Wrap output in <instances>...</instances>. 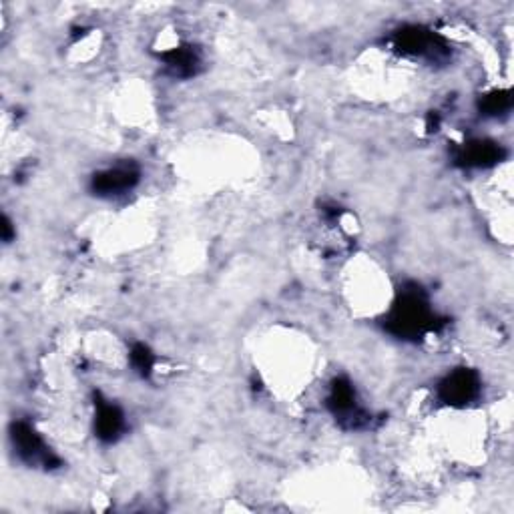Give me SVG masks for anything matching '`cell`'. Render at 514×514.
<instances>
[{
	"instance_id": "12",
	"label": "cell",
	"mask_w": 514,
	"mask_h": 514,
	"mask_svg": "<svg viewBox=\"0 0 514 514\" xmlns=\"http://www.w3.org/2000/svg\"><path fill=\"white\" fill-rule=\"evenodd\" d=\"M0 229H3V239L9 243L13 237H15V229H13V223L11 219L5 215L3 217V225H0Z\"/></svg>"
},
{
	"instance_id": "1",
	"label": "cell",
	"mask_w": 514,
	"mask_h": 514,
	"mask_svg": "<svg viewBox=\"0 0 514 514\" xmlns=\"http://www.w3.org/2000/svg\"><path fill=\"white\" fill-rule=\"evenodd\" d=\"M440 320L436 318L428 296L416 284L404 286L398 298L394 300L390 312L384 318V330L398 340L416 342L426 334L438 328Z\"/></svg>"
},
{
	"instance_id": "9",
	"label": "cell",
	"mask_w": 514,
	"mask_h": 514,
	"mask_svg": "<svg viewBox=\"0 0 514 514\" xmlns=\"http://www.w3.org/2000/svg\"><path fill=\"white\" fill-rule=\"evenodd\" d=\"M169 75L175 79H191L201 71V53L193 45H179L159 55Z\"/></svg>"
},
{
	"instance_id": "3",
	"label": "cell",
	"mask_w": 514,
	"mask_h": 514,
	"mask_svg": "<svg viewBox=\"0 0 514 514\" xmlns=\"http://www.w3.org/2000/svg\"><path fill=\"white\" fill-rule=\"evenodd\" d=\"M326 406L348 430H362L370 424V414L358 404L356 388L348 378H336L330 386Z\"/></svg>"
},
{
	"instance_id": "11",
	"label": "cell",
	"mask_w": 514,
	"mask_h": 514,
	"mask_svg": "<svg viewBox=\"0 0 514 514\" xmlns=\"http://www.w3.org/2000/svg\"><path fill=\"white\" fill-rule=\"evenodd\" d=\"M129 360H131V366L133 370L143 376V378H149L153 368H155V354L151 352L149 346L145 344H135L131 348V354H129Z\"/></svg>"
},
{
	"instance_id": "4",
	"label": "cell",
	"mask_w": 514,
	"mask_h": 514,
	"mask_svg": "<svg viewBox=\"0 0 514 514\" xmlns=\"http://www.w3.org/2000/svg\"><path fill=\"white\" fill-rule=\"evenodd\" d=\"M11 440L17 456L29 466L57 468L61 466L59 456L49 448V444L41 438V434L29 422H13Z\"/></svg>"
},
{
	"instance_id": "2",
	"label": "cell",
	"mask_w": 514,
	"mask_h": 514,
	"mask_svg": "<svg viewBox=\"0 0 514 514\" xmlns=\"http://www.w3.org/2000/svg\"><path fill=\"white\" fill-rule=\"evenodd\" d=\"M394 49L410 59H420L430 65H438L450 59L452 47L434 31L420 25H406L392 37Z\"/></svg>"
},
{
	"instance_id": "8",
	"label": "cell",
	"mask_w": 514,
	"mask_h": 514,
	"mask_svg": "<svg viewBox=\"0 0 514 514\" xmlns=\"http://www.w3.org/2000/svg\"><path fill=\"white\" fill-rule=\"evenodd\" d=\"M125 430V414L123 410L105 400L101 394L95 396V434L101 442H115Z\"/></svg>"
},
{
	"instance_id": "13",
	"label": "cell",
	"mask_w": 514,
	"mask_h": 514,
	"mask_svg": "<svg viewBox=\"0 0 514 514\" xmlns=\"http://www.w3.org/2000/svg\"><path fill=\"white\" fill-rule=\"evenodd\" d=\"M438 125H440L438 113H430V115H428V131H430V133H432V131H438Z\"/></svg>"
},
{
	"instance_id": "5",
	"label": "cell",
	"mask_w": 514,
	"mask_h": 514,
	"mask_svg": "<svg viewBox=\"0 0 514 514\" xmlns=\"http://www.w3.org/2000/svg\"><path fill=\"white\" fill-rule=\"evenodd\" d=\"M482 382L476 370L456 368L438 384V400L450 408H466L478 400Z\"/></svg>"
},
{
	"instance_id": "7",
	"label": "cell",
	"mask_w": 514,
	"mask_h": 514,
	"mask_svg": "<svg viewBox=\"0 0 514 514\" xmlns=\"http://www.w3.org/2000/svg\"><path fill=\"white\" fill-rule=\"evenodd\" d=\"M502 159V145L490 139H470L454 149V163L462 169H488Z\"/></svg>"
},
{
	"instance_id": "6",
	"label": "cell",
	"mask_w": 514,
	"mask_h": 514,
	"mask_svg": "<svg viewBox=\"0 0 514 514\" xmlns=\"http://www.w3.org/2000/svg\"><path fill=\"white\" fill-rule=\"evenodd\" d=\"M141 171L135 163H119L93 175L91 191L99 197H119L137 187Z\"/></svg>"
},
{
	"instance_id": "10",
	"label": "cell",
	"mask_w": 514,
	"mask_h": 514,
	"mask_svg": "<svg viewBox=\"0 0 514 514\" xmlns=\"http://www.w3.org/2000/svg\"><path fill=\"white\" fill-rule=\"evenodd\" d=\"M512 109V91L496 89L478 99V111L484 117H502Z\"/></svg>"
}]
</instances>
